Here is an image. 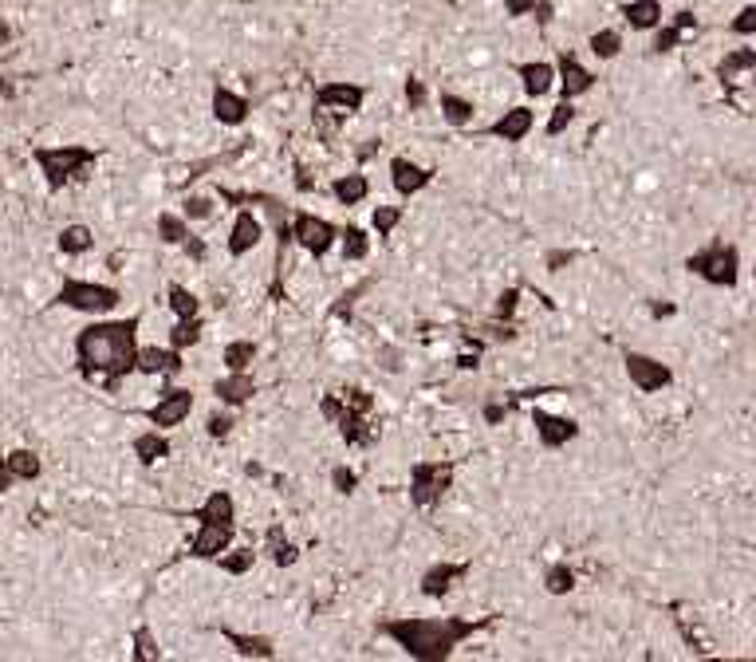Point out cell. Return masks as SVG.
I'll return each instance as SVG.
<instances>
[{"label": "cell", "mask_w": 756, "mask_h": 662, "mask_svg": "<svg viewBox=\"0 0 756 662\" xmlns=\"http://www.w3.org/2000/svg\"><path fill=\"white\" fill-rule=\"evenodd\" d=\"M296 186H300V190H304V194H308V190H312V178H308V174H304V170H296Z\"/></svg>", "instance_id": "57"}, {"label": "cell", "mask_w": 756, "mask_h": 662, "mask_svg": "<svg viewBox=\"0 0 756 662\" xmlns=\"http://www.w3.org/2000/svg\"><path fill=\"white\" fill-rule=\"evenodd\" d=\"M544 588H548L552 596H567V592L575 588V572H571L567 564H552L548 576H544Z\"/></svg>", "instance_id": "35"}, {"label": "cell", "mask_w": 756, "mask_h": 662, "mask_svg": "<svg viewBox=\"0 0 756 662\" xmlns=\"http://www.w3.org/2000/svg\"><path fill=\"white\" fill-rule=\"evenodd\" d=\"M252 359H256V343H249V339H233L225 347V367L229 371H249Z\"/></svg>", "instance_id": "32"}, {"label": "cell", "mask_w": 756, "mask_h": 662, "mask_svg": "<svg viewBox=\"0 0 756 662\" xmlns=\"http://www.w3.org/2000/svg\"><path fill=\"white\" fill-rule=\"evenodd\" d=\"M516 75H520V83H524V91H528L532 99H540V95H548V91L556 87V67L544 64V60L516 64Z\"/></svg>", "instance_id": "21"}, {"label": "cell", "mask_w": 756, "mask_h": 662, "mask_svg": "<svg viewBox=\"0 0 756 662\" xmlns=\"http://www.w3.org/2000/svg\"><path fill=\"white\" fill-rule=\"evenodd\" d=\"M390 182H394V190L402 198H414V194H422L434 182V170H426V166H418L410 158H394L390 162Z\"/></svg>", "instance_id": "11"}, {"label": "cell", "mask_w": 756, "mask_h": 662, "mask_svg": "<svg viewBox=\"0 0 756 662\" xmlns=\"http://www.w3.org/2000/svg\"><path fill=\"white\" fill-rule=\"evenodd\" d=\"M449 481H453V462H418L410 469V501L422 509L438 505Z\"/></svg>", "instance_id": "6"}, {"label": "cell", "mask_w": 756, "mask_h": 662, "mask_svg": "<svg viewBox=\"0 0 756 662\" xmlns=\"http://www.w3.org/2000/svg\"><path fill=\"white\" fill-rule=\"evenodd\" d=\"M756 67V52L753 48H737V52H729L721 64H717V75H721V83H737L741 75H749Z\"/></svg>", "instance_id": "25"}, {"label": "cell", "mask_w": 756, "mask_h": 662, "mask_svg": "<svg viewBox=\"0 0 756 662\" xmlns=\"http://www.w3.org/2000/svg\"><path fill=\"white\" fill-rule=\"evenodd\" d=\"M193 410V391H182V387H170L162 391V398L150 406V422L158 430H170V426H182Z\"/></svg>", "instance_id": "10"}, {"label": "cell", "mask_w": 756, "mask_h": 662, "mask_svg": "<svg viewBox=\"0 0 756 662\" xmlns=\"http://www.w3.org/2000/svg\"><path fill=\"white\" fill-rule=\"evenodd\" d=\"M12 485V473H8V465H4V458H0V493Z\"/></svg>", "instance_id": "56"}, {"label": "cell", "mask_w": 756, "mask_h": 662, "mask_svg": "<svg viewBox=\"0 0 756 662\" xmlns=\"http://www.w3.org/2000/svg\"><path fill=\"white\" fill-rule=\"evenodd\" d=\"M587 48H591V56H599V60H615L619 48H623V36H619L615 28H603V32H595V36L587 40Z\"/></svg>", "instance_id": "31"}, {"label": "cell", "mask_w": 756, "mask_h": 662, "mask_svg": "<svg viewBox=\"0 0 756 662\" xmlns=\"http://www.w3.org/2000/svg\"><path fill=\"white\" fill-rule=\"evenodd\" d=\"M489 623L493 619H457V615H441V619H390V623H382V635L394 639L410 659L441 662L453 655V647H461L465 639H473Z\"/></svg>", "instance_id": "2"}, {"label": "cell", "mask_w": 756, "mask_h": 662, "mask_svg": "<svg viewBox=\"0 0 756 662\" xmlns=\"http://www.w3.org/2000/svg\"><path fill=\"white\" fill-rule=\"evenodd\" d=\"M60 300L63 308H75V312H87V316H99V312H111L123 292L111 288V284H95V280H63L60 288Z\"/></svg>", "instance_id": "5"}, {"label": "cell", "mask_w": 756, "mask_h": 662, "mask_svg": "<svg viewBox=\"0 0 756 662\" xmlns=\"http://www.w3.org/2000/svg\"><path fill=\"white\" fill-rule=\"evenodd\" d=\"M674 28H682V32H690V28H697V16H693L690 8H682V12H674Z\"/></svg>", "instance_id": "50"}, {"label": "cell", "mask_w": 756, "mask_h": 662, "mask_svg": "<svg viewBox=\"0 0 756 662\" xmlns=\"http://www.w3.org/2000/svg\"><path fill=\"white\" fill-rule=\"evenodd\" d=\"M623 16H627L630 28L650 32V28L662 24V0H630L627 8H623Z\"/></svg>", "instance_id": "23"}, {"label": "cell", "mask_w": 756, "mask_h": 662, "mask_svg": "<svg viewBox=\"0 0 756 662\" xmlns=\"http://www.w3.org/2000/svg\"><path fill=\"white\" fill-rule=\"evenodd\" d=\"M532 12H536V20H540V24H552V12H556V8H552V0H536V4H532Z\"/></svg>", "instance_id": "51"}, {"label": "cell", "mask_w": 756, "mask_h": 662, "mask_svg": "<svg viewBox=\"0 0 756 662\" xmlns=\"http://www.w3.org/2000/svg\"><path fill=\"white\" fill-rule=\"evenodd\" d=\"M134 458L142 465H154L162 462V458H170V442L158 434V430H150V434H138L134 438Z\"/></svg>", "instance_id": "26"}, {"label": "cell", "mask_w": 756, "mask_h": 662, "mask_svg": "<svg viewBox=\"0 0 756 662\" xmlns=\"http://www.w3.org/2000/svg\"><path fill=\"white\" fill-rule=\"evenodd\" d=\"M229 540H233V529H221V525H201L197 536L189 540V556H197V560H213V556H221V552L229 548Z\"/></svg>", "instance_id": "16"}, {"label": "cell", "mask_w": 756, "mask_h": 662, "mask_svg": "<svg viewBox=\"0 0 756 662\" xmlns=\"http://www.w3.org/2000/svg\"><path fill=\"white\" fill-rule=\"evenodd\" d=\"M438 103H441V119L449 123V127H469L473 123V103L469 99H461V95H453V91H441L438 95Z\"/></svg>", "instance_id": "24"}, {"label": "cell", "mask_w": 756, "mask_h": 662, "mask_svg": "<svg viewBox=\"0 0 756 662\" xmlns=\"http://www.w3.org/2000/svg\"><path fill=\"white\" fill-rule=\"evenodd\" d=\"M367 253H371V237L351 225L343 233V261H367Z\"/></svg>", "instance_id": "33"}, {"label": "cell", "mask_w": 756, "mask_h": 662, "mask_svg": "<svg viewBox=\"0 0 756 662\" xmlns=\"http://www.w3.org/2000/svg\"><path fill=\"white\" fill-rule=\"evenodd\" d=\"M252 564H256V552H252V548H241V552L221 556V572H229V576H245Z\"/></svg>", "instance_id": "38"}, {"label": "cell", "mask_w": 756, "mask_h": 662, "mask_svg": "<svg viewBox=\"0 0 756 662\" xmlns=\"http://www.w3.org/2000/svg\"><path fill=\"white\" fill-rule=\"evenodd\" d=\"M571 265V253H548V268H564Z\"/></svg>", "instance_id": "55"}, {"label": "cell", "mask_w": 756, "mask_h": 662, "mask_svg": "<svg viewBox=\"0 0 756 662\" xmlns=\"http://www.w3.org/2000/svg\"><path fill=\"white\" fill-rule=\"evenodd\" d=\"M197 339H201V320H197V316L178 320V328L170 331V347H174V351H186V347H193Z\"/></svg>", "instance_id": "34"}, {"label": "cell", "mask_w": 756, "mask_h": 662, "mask_svg": "<svg viewBox=\"0 0 756 662\" xmlns=\"http://www.w3.org/2000/svg\"><path fill=\"white\" fill-rule=\"evenodd\" d=\"M457 367H461V371H469V367H477V351H473V355H461V359H457Z\"/></svg>", "instance_id": "58"}, {"label": "cell", "mask_w": 756, "mask_h": 662, "mask_svg": "<svg viewBox=\"0 0 756 662\" xmlns=\"http://www.w3.org/2000/svg\"><path fill=\"white\" fill-rule=\"evenodd\" d=\"M465 576H469V564H438V568H430L422 576V596H445L453 588V580H465Z\"/></svg>", "instance_id": "22"}, {"label": "cell", "mask_w": 756, "mask_h": 662, "mask_svg": "<svg viewBox=\"0 0 756 662\" xmlns=\"http://www.w3.org/2000/svg\"><path fill=\"white\" fill-rule=\"evenodd\" d=\"M158 233H162L166 245H182L186 233H189V225L178 217V213H162V217H158Z\"/></svg>", "instance_id": "36"}, {"label": "cell", "mask_w": 756, "mask_h": 662, "mask_svg": "<svg viewBox=\"0 0 756 662\" xmlns=\"http://www.w3.org/2000/svg\"><path fill=\"white\" fill-rule=\"evenodd\" d=\"M0 95H8V87H4V83H0Z\"/></svg>", "instance_id": "61"}, {"label": "cell", "mask_w": 756, "mask_h": 662, "mask_svg": "<svg viewBox=\"0 0 756 662\" xmlns=\"http://www.w3.org/2000/svg\"><path fill=\"white\" fill-rule=\"evenodd\" d=\"M249 99L245 95H237V91H229V87H217L213 91V119L217 123H225V127H241L245 119H249Z\"/></svg>", "instance_id": "15"}, {"label": "cell", "mask_w": 756, "mask_h": 662, "mask_svg": "<svg viewBox=\"0 0 756 662\" xmlns=\"http://www.w3.org/2000/svg\"><path fill=\"white\" fill-rule=\"evenodd\" d=\"M686 268L697 272L701 280H709L713 288H733V284H737V276H741V253H737L733 245L713 241L709 249L693 253L690 261H686Z\"/></svg>", "instance_id": "4"}, {"label": "cell", "mask_w": 756, "mask_h": 662, "mask_svg": "<svg viewBox=\"0 0 756 662\" xmlns=\"http://www.w3.org/2000/svg\"><path fill=\"white\" fill-rule=\"evenodd\" d=\"M213 395L221 398L225 406H241V402H249L256 395V383H252L249 371H229L225 379L213 383Z\"/></svg>", "instance_id": "20"}, {"label": "cell", "mask_w": 756, "mask_h": 662, "mask_svg": "<svg viewBox=\"0 0 756 662\" xmlns=\"http://www.w3.org/2000/svg\"><path fill=\"white\" fill-rule=\"evenodd\" d=\"M504 418H508V406H501V402H489V406H485V422H489V426H497Z\"/></svg>", "instance_id": "49"}, {"label": "cell", "mask_w": 756, "mask_h": 662, "mask_svg": "<svg viewBox=\"0 0 756 662\" xmlns=\"http://www.w3.org/2000/svg\"><path fill=\"white\" fill-rule=\"evenodd\" d=\"M182 245H186V253L193 257V261H205V245H201L193 233H186V241H182Z\"/></svg>", "instance_id": "53"}, {"label": "cell", "mask_w": 756, "mask_h": 662, "mask_svg": "<svg viewBox=\"0 0 756 662\" xmlns=\"http://www.w3.org/2000/svg\"><path fill=\"white\" fill-rule=\"evenodd\" d=\"M213 213V201L209 198H189L186 201V217H193V221H201V217H209Z\"/></svg>", "instance_id": "48"}, {"label": "cell", "mask_w": 756, "mask_h": 662, "mask_svg": "<svg viewBox=\"0 0 756 662\" xmlns=\"http://www.w3.org/2000/svg\"><path fill=\"white\" fill-rule=\"evenodd\" d=\"M571 123H575V107H571V99H564V103L552 111V119H548V127H544V131L556 138V134H564Z\"/></svg>", "instance_id": "41"}, {"label": "cell", "mask_w": 756, "mask_h": 662, "mask_svg": "<svg viewBox=\"0 0 756 662\" xmlns=\"http://www.w3.org/2000/svg\"><path fill=\"white\" fill-rule=\"evenodd\" d=\"M95 245V233L87 229V225H67L60 233V253H67V257H79V253H87Z\"/></svg>", "instance_id": "30"}, {"label": "cell", "mask_w": 756, "mask_h": 662, "mask_svg": "<svg viewBox=\"0 0 756 662\" xmlns=\"http://www.w3.org/2000/svg\"><path fill=\"white\" fill-rule=\"evenodd\" d=\"M323 414L339 422V414H343V402H339V398H335V395H327V398H323Z\"/></svg>", "instance_id": "54"}, {"label": "cell", "mask_w": 756, "mask_h": 662, "mask_svg": "<svg viewBox=\"0 0 756 662\" xmlns=\"http://www.w3.org/2000/svg\"><path fill=\"white\" fill-rule=\"evenodd\" d=\"M654 316L662 320V316H674V304H654Z\"/></svg>", "instance_id": "60"}, {"label": "cell", "mask_w": 756, "mask_h": 662, "mask_svg": "<svg viewBox=\"0 0 756 662\" xmlns=\"http://www.w3.org/2000/svg\"><path fill=\"white\" fill-rule=\"evenodd\" d=\"M201 525H221V529H233V521H237V505H233V497L229 493H209L205 497V505L193 513Z\"/></svg>", "instance_id": "19"}, {"label": "cell", "mask_w": 756, "mask_h": 662, "mask_svg": "<svg viewBox=\"0 0 756 662\" xmlns=\"http://www.w3.org/2000/svg\"><path fill=\"white\" fill-rule=\"evenodd\" d=\"M367 99V87L359 83H323L315 91V107L319 111H335V115H355Z\"/></svg>", "instance_id": "9"}, {"label": "cell", "mask_w": 756, "mask_h": 662, "mask_svg": "<svg viewBox=\"0 0 756 662\" xmlns=\"http://www.w3.org/2000/svg\"><path fill=\"white\" fill-rule=\"evenodd\" d=\"M532 426H536V434H540V442H544L548 450H560V446H567V442L579 434V426H575L571 418L548 414V410H532Z\"/></svg>", "instance_id": "12"}, {"label": "cell", "mask_w": 756, "mask_h": 662, "mask_svg": "<svg viewBox=\"0 0 756 662\" xmlns=\"http://www.w3.org/2000/svg\"><path fill=\"white\" fill-rule=\"evenodd\" d=\"M729 28H733L737 36H753V32H756V8H753V4H745V8L737 12V20H733Z\"/></svg>", "instance_id": "44"}, {"label": "cell", "mask_w": 756, "mask_h": 662, "mask_svg": "<svg viewBox=\"0 0 756 662\" xmlns=\"http://www.w3.org/2000/svg\"><path fill=\"white\" fill-rule=\"evenodd\" d=\"M406 103H410L414 111L426 103V87H422V79H406Z\"/></svg>", "instance_id": "47"}, {"label": "cell", "mask_w": 756, "mask_h": 662, "mask_svg": "<svg viewBox=\"0 0 756 662\" xmlns=\"http://www.w3.org/2000/svg\"><path fill=\"white\" fill-rule=\"evenodd\" d=\"M8 40H12V28H8V20H4V16H0V48H4V44H8Z\"/></svg>", "instance_id": "59"}, {"label": "cell", "mask_w": 756, "mask_h": 662, "mask_svg": "<svg viewBox=\"0 0 756 662\" xmlns=\"http://www.w3.org/2000/svg\"><path fill=\"white\" fill-rule=\"evenodd\" d=\"M331 485H335V493H355L359 477H355V469H347V465H335V469H331Z\"/></svg>", "instance_id": "43"}, {"label": "cell", "mask_w": 756, "mask_h": 662, "mask_svg": "<svg viewBox=\"0 0 756 662\" xmlns=\"http://www.w3.org/2000/svg\"><path fill=\"white\" fill-rule=\"evenodd\" d=\"M627 375H630V383H634L638 391H646V395H654V391H662V387L674 383V371H670L666 363H658V359H650V355H638V351H627Z\"/></svg>", "instance_id": "8"}, {"label": "cell", "mask_w": 756, "mask_h": 662, "mask_svg": "<svg viewBox=\"0 0 756 662\" xmlns=\"http://www.w3.org/2000/svg\"><path fill=\"white\" fill-rule=\"evenodd\" d=\"M170 308L178 312V320H189V316H197V296L182 284H170Z\"/></svg>", "instance_id": "37"}, {"label": "cell", "mask_w": 756, "mask_h": 662, "mask_svg": "<svg viewBox=\"0 0 756 662\" xmlns=\"http://www.w3.org/2000/svg\"><path fill=\"white\" fill-rule=\"evenodd\" d=\"M209 438H229L233 434V418L229 414H209Z\"/></svg>", "instance_id": "45"}, {"label": "cell", "mask_w": 756, "mask_h": 662, "mask_svg": "<svg viewBox=\"0 0 756 662\" xmlns=\"http://www.w3.org/2000/svg\"><path fill=\"white\" fill-rule=\"evenodd\" d=\"M398 221H402V209H398V205H378L375 217H371V225H375L378 237H390Z\"/></svg>", "instance_id": "39"}, {"label": "cell", "mask_w": 756, "mask_h": 662, "mask_svg": "<svg viewBox=\"0 0 756 662\" xmlns=\"http://www.w3.org/2000/svg\"><path fill=\"white\" fill-rule=\"evenodd\" d=\"M331 194L339 198V205H359V201L371 194V182L363 174H347V178H335Z\"/></svg>", "instance_id": "27"}, {"label": "cell", "mask_w": 756, "mask_h": 662, "mask_svg": "<svg viewBox=\"0 0 756 662\" xmlns=\"http://www.w3.org/2000/svg\"><path fill=\"white\" fill-rule=\"evenodd\" d=\"M532 127H536V115H532L528 107H512V111H504L501 119L489 127V134H493V138H504V142H520V138H528Z\"/></svg>", "instance_id": "18"}, {"label": "cell", "mask_w": 756, "mask_h": 662, "mask_svg": "<svg viewBox=\"0 0 756 662\" xmlns=\"http://www.w3.org/2000/svg\"><path fill=\"white\" fill-rule=\"evenodd\" d=\"M260 233H264V225L252 217L249 209H241L237 221H233V233H229V253H233V257L252 253V249L260 245Z\"/></svg>", "instance_id": "17"}, {"label": "cell", "mask_w": 756, "mask_h": 662, "mask_svg": "<svg viewBox=\"0 0 756 662\" xmlns=\"http://www.w3.org/2000/svg\"><path fill=\"white\" fill-rule=\"evenodd\" d=\"M75 355L83 379L91 383L103 379V391L119 395V383L134 371V355H138V316L83 328L75 335Z\"/></svg>", "instance_id": "1"}, {"label": "cell", "mask_w": 756, "mask_h": 662, "mask_svg": "<svg viewBox=\"0 0 756 662\" xmlns=\"http://www.w3.org/2000/svg\"><path fill=\"white\" fill-rule=\"evenodd\" d=\"M532 4L536 0H504V12L508 16H524V12H532Z\"/></svg>", "instance_id": "52"}, {"label": "cell", "mask_w": 756, "mask_h": 662, "mask_svg": "<svg viewBox=\"0 0 756 662\" xmlns=\"http://www.w3.org/2000/svg\"><path fill=\"white\" fill-rule=\"evenodd\" d=\"M556 79H560V91L564 99H575V95H587L595 87V75L587 67L579 64L571 52H560V64H556Z\"/></svg>", "instance_id": "14"}, {"label": "cell", "mask_w": 756, "mask_h": 662, "mask_svg": "<svg viewBox=\"0 0 756 662\" xmlns=\"http://www.w3.org/2000/svg\"><path fill=\"white\" fill-rule=\"evenodd\" d=\"M682 44V28H674V24H658V36H654V52H674Z\"/></svg>", "instance_id": "42"}, {"label": "cell", "mask_w": 756, "mask_h": 662, "mask_svg": "<svg viewBox=\"0 0 756 662\" xmlns=\"http://www.w3.org/2000/svg\"><path fill=\"white\" fill-rule=\"evenodd\" d=\"M134 659H142V662L162 659V651H158V643H154L150 627H138V631H134Z\"/></svg>", "instance_id": "40"}, {"label": "cell", "mask_w": 756, "mask_h": 662, "mask_svg": "<svg viewBox=\"0 0 756 662\" xmlns=\"http://www.w3.org/2000/svg\"><path fill=\"white\" fill-rule=\"evenodd\" d=\"M233 647H237V655H245V659H272L276 655V647L268 643V639H260V635H237V631H221Z\"/></svg>", "instance_id": "28"}, {"label": "cell", "mask_w": 756, "mask_h": 662, "mask_svg": "<svg viewBox=\"0 0 756 662\" xmlns=\"http://www.w3.org/2000/svg\"><path fill=\"white\" fill-rule=\"evenodd\" d=\"M516 304H520V292H516V288H508V292H501V300H497V320H512Z\"/></svg>", "instance_id": "46"}, {"label": "cell", "mask_w": 756, "mask_h": 662, "mask_svg": "<svg viewBox=\"0 0 756 662\" xmlns=\"http://www.w3.org/2000/svg\"><path fill=\"white\" fill-rule=\"evenodd\" d=\"M4 465H8L12 481H36V477H40V458H36L32 450H12V454L4 458Z\"/></svg>", "instance_id": "29"}, {"label": "cell", "mask_w": 756, "mask_h": 662, "mask_svg": "<svg viewBox=\"0 0 756 662\" xmlns=\"http://www.w3.org/2000/svg\"><path fill=\"white\" fill-rule=\"evenodd\" d=\"M134 371H142V375H162V379H170V375H178L182 371V355L170 347H138V355H134Z\"/></svg>", "instance_id": "13"}, {"label": "cell", "mask_w": 756, "mask_h": 662, "mask_svg": "<svg viewBox=\"0 0 756 662\" xmlns=\"http://www.w3.org/2000/svg\"><path fill=\"white\" fill-rule=\"evenodd\" d=\"M32 158H36V166H40L48 190H63L71 178L87 174V170L99 162V154H95L91 146H36Z\"/></svg>", "instance_id": "3"}, {"label": "cell", "mask_w": 756, "mask_h": 662, "mask_svg": "<svg viewBox=\"0 0 756 662\" xmlns=\"http://www.w3.org/2000/svg\"><path fill=\"white\" fill-rule=\"evenodd\" d=\"M292 241H300V249H308L312 257H323L335 245V225L312 217V213H296L292 217Z\"/></svg>", "instance_id": "7"}]
</instances>
